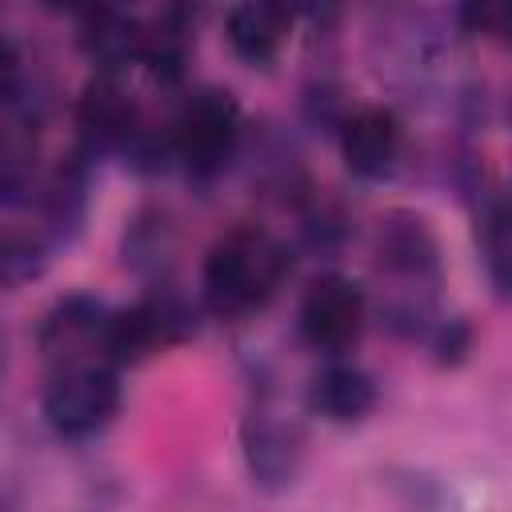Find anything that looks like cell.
I'll use <instances>...</instances> for the list:
<instances>
[{"mask_svg": "<svg viewBox=\"0 0 512 512\" xmlns=\"http://www.w3.org/2000/svg\"><path fill=\"white\" fill-rule=\"evenodd\" d=\"M292 268L288 244L260 224H236L212 240L200 268L204 308L220 320H248L272 304Z\"/></svg>", "mask_w": 512, "mask_h": 512, "instance_id": "cell-1", "label": "cell"}, {"mask_svg": "<svg viewBox=\"0 0 512 512\" xmlns=\"http://www.w3.org/2000/svg\"><path fill=\"white\" fill-rule=\"evenodd\" d=\"M376 268L392 280V300L384 320L392 332H428V300L440 284V240L420 212L392 208L376 224Z\"/></svg>", "mask_w": 512, "mask_h": 512, "instance_id": "cell-2", "label": "cell"}, {"mask_svg": "<svg viewBox=\"0 0 512 512\" xmlns=\"http://www.w3.org/2000/svg\"><path fill=\"white\" fill-rule=\"evenodd\" d=\"M244 136V116L240 100L228 88H196L184 96L176 116L168 120V148L172 160L188 172V180H216Z\"/></svg>", "mask_w": 512, "mask_h": 512, "instance_id": "cell-3", "label": "cell"}, {"mask_svg": "<svg viewBox=\"0 0 512 512\" xmlns=\"http://www.w3.org/2000/svg\"><path fill=\"white\" fill-rule=\"evenodd\" d=\"M196 332V308L192 300L172 284V280H156L148 284V292L128 304V308H112L108 320V360L116 368L124 364H140L172 344H184Z\"/></svg>", "mask_w": 512, "mask_h": 512, "instance_id": "cell-4", "label": "cell"}, {"mask_svg": "<svg viewBox=\"0 0 512 512\" xmlns=\"http://www.w3.org/2000/svg\"><path fill=\"white\" fill-rule=\"evenodd\" d=\"M44 424L64 440H88L112 424L120 412V368L112 364H76L52 368L40 392Z\"/></svg>", "mask_w": 512, "mask_h": 512, "instance_id": "cell-5", "label": "cell"}, {"mask_svg": "<svg viewBox=\"0 0 512 512\" xmlns=\"http://www.w3.org/2000/svg\"><path fill=\"white\" fill-rule=\"evenodd\" d=\"M368 320V296L364 288L344 272H320L296 308V332L300 340L320 352L324 360H336L356 348Z\"/></svg>", "mask_w": 512, "mask_h": 512, "instance_id": "cell-6", "label": "cell"}, {"mask_svg": "<svg viewBox=\"0 0 512 512\" xmlns=\"http://www.w3.org/2000/svg\"><path fill=\"white\" fill-rule=\"evenodd\" d=\"M108 320H112V308L100 296H88V292L60 296L36 328V348H40L48 372L76 368V364H112L108 360Z\"/></svg>", "mask_w": 512, "mask_h": 512, "instance_id": "cell-7", "label": "cell"}, {"mask_svg": "<svg viewBox=\"0 0 512 512\" xmlns=\"http://www.w3.org/2000/svg\"><path fill=\"white\" fill-rule=\"evenodd\" d=\"M76 128H80V152L96 160L108 152L128 156L140 132L148 128V120L120 76L92 72L76 96Z\"/></svg>", "mask_w": 512, "mask_h": 512, "instance_id": "cell-8", "label": "cell"}, {"mask_svg": "<svg viewBox=\"0 0 512 512\" xmlns=\"http://www.w3.org/2000/svg\"><path fill=\"white\" fill-rule=\"evenodd\" d=\"M240 448H244V464L248 476L260 492H284L304 464V432L292 416H284L276 404L260 400L256 408H248L244 424H240Z\"/></svg>", "mask_w": 512, "mask_h": 512, "instance_id": "cell-9", "label": "cell"}, {"mask_svg": "<svg viewBox=\"0 0 512 512\" xmlns=\"http://www.w3.org/2000/svg\"><path fill=\"white\" fill-rule=\"evenodd\" d=\"M340 136V156L344 168L356 180H384L404 148V128L400 116L384 104H364V108H348V116L336 128Z\"/></svg>", "mask_w": 512, "mask_h": 512, "instance_id": "cell-10", "label": "cell"}, {"mask_svg": "<svg viewBox=\"0 0 512 512\" xmlns=\"http://www.w3.org/2000/svg\"><path fill=\"white\" fill-rule=\"evenodd\" d=\"M376 404H380V388L372 372H364L344 356L324 360V368L308 384V408L328 424H360L364 416L376 412Z\"/></svg>", "mask_w": 512, "mask_h": 512, "instance_id": "cell-11", "label": "cell"}, {"mask_svg": "<svg viewBox=\"0 0 512 512\" xmlns=\"http://www.w3.org/2000/svg\"><path fill=\"white\" fill-rule=\"evenodd\" d=\"M288 28H292V12L264 0L236 4L224 16V40L236 52V60H244L248 68H268L288 44Z\"/></svg>", "mask_w": 512, "mask_h": 512, "instance_id": "cell-12", "label": "cell"}, {"mask_svg": "<svg viewBox=\"0 0 512 512\" xmlns=\"http://www.w3.org/2000/svg\"><path fill=\"white\" fill-rule=\"evenodd\" d=\"M76 44L96 72L124 76V68L140 60V16L124 8H92L76 24Z\"/></svg>", "mask_w": 512, "mask_h": 512, "instance_id": "cell-13", "label": "cell"}, {"mask_svg": "<svg viewBox=\"0 0 512 512\" xmlns=\"http://www.w3.org/2000/svg\"><path fill=\"white\" fill-rule=\"evenodd\" d=\"M44 164H40V136L28 116L0 120V204L24 208L40 196Z\"/></svg>", "mask_w": 512, "mask_h": 512, "instance_id": "cell-14", "label": "cell"}, {"mask_svg": "<svg viewBox=\"0 0 512 512\" xmlns=\"http://www.w3.org/2000/svg\"><path fill=\"white\" fill-rule=\"evenodd\" d=\"M196 32L184 8H160L152 20H140V64H148V72L160 84H176L188 68Z\"/></svg>", "mask_w": 512, "mask_h": 512, "instance_id": "cell-15", "label": "cell"}, {"mask_svg": "<svg viewBox=\"0 0 512 512\" xmlns=\"http://www.w3.org/2000/svg\"><path fill=\"white\" fill-rule=\"evenodd\" d=\"M124 264L140 276H148V284L156 280H168V264H172V252H176V224L168 212L160 208H144L132 216V224L124 228Z\"/></svg>", "mask_w": 512, "mask_h": 512, "instance_id": "cell-16", "label": "cell"}, {"mask_svg": "<svg viewBox=\"0 0 512 512\" xmlns=\"http://www.w3.org/2000/svg\"><path fill=\"white\" fill-rule=\"evenodd\" d=\"M476 248L484 260V272L496 288V296H508L512 288V216L500 192L476 196Z\"/></svg>", "mask_w": 512, "mask_h": 512, "instance_id": "cell-17", "label": "cell"}, {"mask_svg": "<svg viewBox=\"0 0 512 512\" xmlns=\"http://www.w3.org/2000/svg\"><path fill=\"white\" fill-rule=\"evenodd\" d=\"M52 260V244L36 224L20 228H0V288H24L36 280Z\"/></svg>", "mask_w": 512, "mask_h": 512, "instance_id": "cell-18", "label": "cell"}, {"mask_svg": "<svg viewBox=\"0 0 512 512\" xmlns=\"http://www.w3.org/2000/svg\"><path fill=\"white\" fill-rule=\"evenodd\" d=\"M428 344L436 352V364H460L472 348V328L460 320V316H448V320H432L428 328Z\"/></svg>", "mask_w": 512, "mask_h": 512, "instance_id": "cell-19", "label": "cell"}, {"mask_svg": "<svg viewBox=\"0 0 512 512\" xmlns=\"http://www.w3.org/2000/svg\"><path fill=\"white\" fill-rule=\"evenodd\" d=\"M24 88H28L24 52L8 36H0V108H20L24 104Z\"/></svg>", "mask_w": 512, "mask_h": 512, "instance_id": "cell-20", "label": "cell"}, {"mask_svg": "<svg viewBox=\"0 0 512 512\" xmlns=\"http://www.w3.org/2000/svg\"><path fill=\"white\" fill-rule=\"evenodd\" d=\"M460 20H464V32L500 36V32H504V20H508V12H504L500 4H480V8H460Z\"/></svg>", "mask_w": 512, "mask_h": 512, "instance_id": "cell-21", "label": "cell"}]
</instances>
